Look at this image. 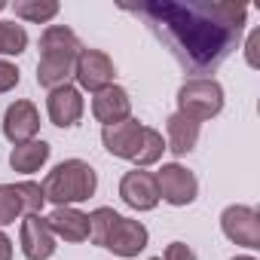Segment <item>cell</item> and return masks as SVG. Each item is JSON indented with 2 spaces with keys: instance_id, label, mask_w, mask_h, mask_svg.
Here are the masks:
<instances>
[{
  "instance_id": "2e32d148",
  "label": "cell",
  "mask_w": 260,
  "mask_h": 260,
  "mask_svg": "<svg viewBox=\"0 0 260 260\" xmlns=\"http://www.w3.org/2000/svg\"><path fill=\"white\" fill-rule=\"evenodd\" d=\"M46 220H49V230L55 233V239H64V242H86L89 239V214H83L74 205L55 208Z\"/></svg>"
},
{
  "instance_id": "ffe728a7",
  "label": "cell",
  "mask_w": 260,
  "mask_h": 260,
  "mask_svg": "<svg viewBox=\"0 0 260 260\" xmlns=\"http://www.w3.org/2000/svg\"><path fill=\"white\" fill-rule=\"evenodd\" d=\"M122 214H116L113 208H95L92 214H89V239H92V245H98V248H104V242H107V236H110V230H113V223L119 220Z\"/></svg>"
},
{
  "instance_id": "4316f807",
  "label": "cell",
  "mask_w": 260,
  "mask_h": 260,
  "mask_svg": "<svg viewBox=\"0 0 260 260\" xmlns=\"http://www.w3.org/2000/svg\"><path fill=\"white\" fill-rule=\"evenodd\" d=\"M233 260H254V257H233Z\"/></svg>"
},
{
  "instance_id": "44dd1931",
  "label": "cell",
  "mask_w": 260,
  "mask_h": 260,
  "mask_svg": "<svg viewBox=\"0 0 260 260\" xmlns=\"http://www.w3.org/2000/svg\"><path fill=\"white\" fill-rule=\"evenodd\" d=\"M28 49V31L16 22H0V55H22Z\"/></svg>"
},
{
  "instance_id": "f1b7e54d",
  "label": "cell",
  "mask_w": 260,
  "mask_h": 260,
  "mask_svg": "<svg viewBox=\"0 0 260 260\" xmlns=\"http://www.w3.org/2000/svg\"><path fill=\"white\" fill-rule=\"evenodd\" d=\"M150 260H162V257H150Z\"/></svg>"
},
{
  "instance_id": "277c9868",
  "label": "cell",
  "mask_w": 260,
  "mask_h": 260,
  "mask_svg": "<svg viewBox=\"0 0 260 260\" xmlns=\"http://www.w3.org/2000/svg\"><path fill=\"white\" fill-rule=\"evenodd\" d=\"M223 110V86L211 77H193L178 89V113L193 122H205Z\"/></svg>"
},
{
  "instance_id": "8fae6325",
  "label": "cell",
  "mask_w": 260,
  "mask_h": 260,
  "mask_svg": "<svg viewBox=\"0 0 260 260\" xmlns=\"http://www.w3.org/2000/svg\"><path fill=\"white\" fill-rule=\"evenodd\" d=\"M119 199L135 208V211H150L159 205V187H156V175L135 169V172H125L119 181Z\"/></svg>"
},
{
  "instance_id": "4fadbf2b",
  "label": "cell",
  "mask_w": 260,
  "mask_h": 260,
  "mask_svg": "<svg viewBox=\"0 0 260 260\" xmlns=\"http://www.w3.org/2000/svg\"><path fill=\"white\" fill-rule=\"evenodd\" d=\"M147 242H150V233H147V226H144L141 220L119 217V220L113 223V230H110L104 248L113 251V254H119V257H138V254L147 248Z\"/></svg>"
},
{
  "instance_id": "e0dca14e",
  "label": "cell",
  "mask_w": 260,
  "mask_h": 260,
  "mask_svg": "<svg viewBox=\"0 0 260 260\" xmlns=\"http://www.w3.org/2000/svg\"><path fill=\"white\" fill-rule=\"evenodd\" d=\"M166 135H169L166 150H172L175 156H187L190 150H196V141H199V122L187 119L184 113H172V116L166 119Z\"/></svg>"
},
{
  "instance_id": "cb8c5ba5",
  "label": "cell",
  "mask_w": 260,
  "mask_h": 260,
  "mask_svg": "<svg viewBox=\"0 0 260 260\" xmlns=\"http://www.w3.org/2000/svg\"><path fill=\"white\" fill-rule=\"evenodd\" d=\"M162 260H196V251L187 245V242H172L166 248V257Z\"/></svg>"
},
{
  "instance_id": "52a82bcc",
  "label": "cell",
  "mask_w": 260,
  "mask_h": 260,
  "mask_svg": "<svg viewBox=\"0 0 260 260\" xmlns=\"http://www.w3.org/2000/svg\"><path fill=\"white\" fill-rule=\"evenodd\" d=\"M220 230L233 245H242L248 251L260 248V214L251 205H230L220 214Z\"/></svg>"
},
{
  "instance_id": "d6986e66",
  "label": "cell",
  "mask_w": 260,
  "mask_h": 260,
  "mask_svg": "<svg viewBox=\"0 0 260 260\" xmlns=\"http://www.w3.org/2000/svg\"><path fill=\"white\" fill-rule=\"evenodd\" d=\"M58 10H61L58 0H16L13 4V13L31 25H46L49 19L58 16Z\"/></svg>"
},
{
  "instance_id": "ac0fdd59",
  "label": "cell",
  "mask_w": 260,
  "mask_h": 260,
  "mask_svg": "<svg viewBox=\"0 0 260 260\" xmlns=\"http://www.w3.org/2000/svg\"><path fill=\"white\" fill-rule=\"evenodd\" d=\"M49 153H52V147L46 144V141H28V144H19V147H13V153H10V166H13V172H22V175H31V172H40V166L49 159Z\"/></svg>"
},
{
  "instance_id": "83f0119b",
  "label": "cell",
  "mask_w": 260,
  "mask_h": 260,
  "mask_svg": "<svg viewBox=\"0 0 260 260\" xmlns=\"http://www.w3.org/2000/svg\"><path fill=\"white\" fill-rule=\"evenodd\" d=\"M4 10H7V4H4V0H0V13H4Z\"/></svg>"
},
{
  "instance_id": "6da1fadb",
  "label": "cell",
  "mask_w": 260,
  "mask_h": 260,
  "mask_svg": "<svg viewBox=\"0 0 260 260\" xmlns=\"http://www.w3.org/2000/svg\"><path fill=\"white\" fill-rule=\"evenodd\" d=\"M125 10L144 19L190 74H214L239 46L248 22V7L230 0H147Z\"/></svg>"
},
{
  "instance_id": "d4e9b609",
  "label": "cell",
  "mask_w": 260,
  "mask_h": 260,
  "mask_svg": "<svg viewBox=\"0 0 260 260\" xmlns=\"http://www.w3.org/2000/svg\"><path fill=\"white\" fill-rule=\"evenodd\" d=\"M257 46H260V31H254L248 37V64L251 68H257Z\"/></svg>"
},
{
  "instance_id": "3957f363",
  "label": "cell",
  "mask_w": 260,
  "mask_h": 260,
  "mask_svg": "<svg viewBox=\"0 0 260 260\" xmlns=\"http://www.w3.org/2000/svg\"><path fill=\"white\" fill-rule=\"evenodd\" d=\"M43 196L55 208L86 202L98 190V172L83 159H64L43 178Z\"/></svg>"
},
{
  "instance_id": "7c38bea8",
  "label": "cell",
  "mask_w": 260,
  "mask_h": 260,
  "mask_svg": "<svg viewBox=\"0 0 260 260\" xmlns=\"http://www.w3.org/2000/svg\"><path fill=\"white\" fill-rule=\"evenodd\" d=\"M22 254L28 260H49L55 254V233L49 230V220L43 214H25L22 230H19Z\"/></svg>"
},
{
  "instance_id": "7402d4cb",
  "label": "cell",
  "mask_w": 260,
  "mask_h": 260,
  "mask_svg": "<svg viewBox=\"0 0 260 260\" xmlns=\"http://www.w3.org/2000/svg\"><path fill=\"white\" fill-rule=\"evenodd\" d=\"M162 150H166L162 135L156 132V128H144V144H141V153L135 159V169H147V166L159 162L162 159Z\"/></svg>"
},
{
  "instance_id": "5b68a950",
  "label": "cell",
  "mask_w": 260,
  "mask_h": 260,
  "mask_svg": "<svg viewBox=\"0 0 260 260\" xmlns=\"http://www.w3.org/2000/svg\"><path fill=\"white\" fill-rule=\"evenodd\" d=\"M43 202H46L43 187L34 181L0 184V226H10L25 214H40Z\"/></svg>"
},
{
  "instance_id": "7a4b0ae2",
  "label": "cell",
  "mask_w": 260,
  "mask_h": 260,
  "mask_svg": "<svg viewBox=\"0 0 260 260\" xmlns=\"http://www.w3.org/2000/svg\"><path fill=\"white\" fill-rule=\"evenodd\" d=\"M80 52H83V43L68 25H49L40 34L37 83L49 92L58 86H68V80L74 77V64H77Z\"/></svg>"
},
{
  "instance_id": "ba28073f",
  "label": "cell",
  "mask_w": 260,
  "mask_h": 260,
  "mask_svg": "<svg viewBox=\"0 0 260 260\" xmlns=\"http://www.w3.org/2000/svg\"><path fill=\"white\" fill-rule=\"evenodd\" d=\"M74 77L80 83V89L86 92H101L107 86H113V77H116V68L110 61V55H104L101 49H86L77 55V64H74Z\"/></svg>"
},
{
  "instance_id": "484cf974",
  "label": "cell",
  "mask_w": 260,
  "mask_h": 260,
  "mask_svg": "<svg viewBox=\"0 0 260 260\" xmlns=\"http://www.w3.org/2000/svg\"><path fill=\"white\" fill-rule=\"evenodd\" d=\"M0 260H13V242L4 230H0Z\"/></svg>"
},
{
  "instance_id": "9c48e42d",
  "label": "cell",
  "mask_w": 260,
  "mask_h": 260,
  "mask_svg": "<svg viewBox=\"0 0 260 260\" xmlns=\"http://www.w3.org/2000/svg\"><path fill=\"white\" fill-rule=\"evenodd\" d=\"M156 187H159V199H166L169 205H190L199 193V181L190 169L169 162L156 172Z\"/></svg>"
},
{
  "instance_id": "5bb4252c",
  "label": "cell",
  "mask_w": 260,
  "mask_h": 260,
  "mask_svg": "<svg viewBox=\"0 0 260 260\" xmlns=\"http://www.w3.org/2000/svg\"><path fill=\"white\" fill-rule=\"evenodd\" d=\"M46 110H49L52 125H58V128H74V125L83 119L86 104H83L80 89L68 83V86H58V89L49 92V98H46Z\"/></svg>"
},
{
  "instance_id": "30bf717a",
  "label": "cell",
  "mask_w": 260,
  "mask_h": 260,
  "mask_svg": "<svg viewBox=\"0 0 260 260\" xmlns=\"http://www.w3.org/2000/svg\"><path fill=\"white\" fill-rule=\"evenodd\" d=\"M37 132H40V113H37L34 101H28V98L13 101L7 107V113H4V135H7V141H13V147H19V144L34 141Z\"/></svg>"
},
{
  "instance_id": "603a6c76",
  "label": "cell",
  "mask_w": 260,
  "mask_h": 260,
  "mask_svg": "<svg viewBox=\"0 0 260 260\" xmlns=\"http://www.w3.org/2000/svg\"><path fill=\"white\" fill-rule=\"evenodd\" d=\"M19 86V68L0 58V92H10Z\"/></svg>"
},
{
  "instance_id": "9a60e30c",
  "label": "cell",
  "mask_w": 260,
  "mask_h": 260,
  "mask_svg": "<svg viewBox=\"0 0 260 260\" xmlns=\"http://www.w3.org/2000/svg\"><path fill=\"white\" fill-rule=\"evenodd\" d=\"M92 116L107 128V125H116L122 119L132 116V98L122 86H107L101 92L92 95Z\"/></svg>"
},
{
  "instance_id": "8992f818",
  "label": "cell",
  "mask_w": 260,
  "mask_h": 260,
  "mask_svg": "<svg viewBox=\"0 0 260 260\" xmlns=\"http://www.w3.org/2000/svg\"><path fill=\"white\" fill-rule=\"evenodd\" d=\"M144 128H147L144 122H138V119L128 116V119H122L116 125L101 128V144H104V150L110 156L135 162L138 153H141V144H144Z\"/></svg>"
}]
</instances>
